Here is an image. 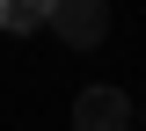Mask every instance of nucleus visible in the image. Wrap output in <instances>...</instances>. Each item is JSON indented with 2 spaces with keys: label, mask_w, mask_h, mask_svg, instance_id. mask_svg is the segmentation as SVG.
<instances>
[{
  "label": "nucleus",
  "mask_w": 146,
  "mask_h": 131,
  "mask_svg": "<svg viewBox=\"0 0 146 131\" xmlns=\"http://www.w3.org/2000/svg\"><path fill=\"white\" fill-rule=\"evenodd\" d=\"M44 29L66 51H95L110 37V0H44Z\"/></svg>",
  "instance_id": "f257e3e1"
},
{
  "label": "nucleus",
  "mask_w": 146,
  "mask_h": 131,
  "mask_svg": "<svg viewBox=\"0 0 146 131\" xmlns=\"http://www.w3.org/2000/svg\"><path fill=\"white\" fill-rule=\"evenodd\" d=\"M131 117L139 109H131L124 88H80L73 95V131H124Z\"/></svg>",
  "instance_id": "f03ea898"
},
{
  "label": "nucleus",
  "mask_w": 146,
  "mask_h": 131,
  "mask_svg": "<svg viewBox=\"0 0 146 131\" xmlns=\"http://www.w3.org/2000/svg\"><path fill=\"white\" fill-rule=\"evenodd\" d=\"M0 29L7 37H36L44 29V0H0Z\"/></svg>",
  "instance_id": "7ed1b4c3"
}]
</instances>
